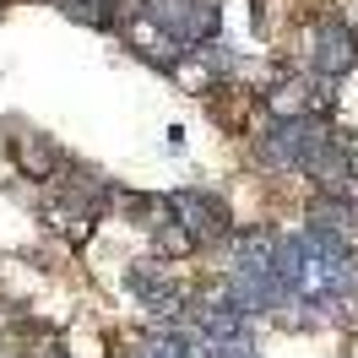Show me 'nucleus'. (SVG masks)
I'll use <instances>...</instances> for the list:
<instances>
[{"label":"nucleus","instance_id":"nucleus-1","mask_svg":"<svg viewBox=\"0 0 358 358\" xmlns=\"http://www.w3.org/2000/svg\"><path fill=\"white\" fill-rule=\"evenodd\" d=\"M131 22L157 33L169 49H206L223 33V0H131Z\"/></svg>","mask_w":358,"mask_h":358},{"label":"nucleus","instance_id":"nucleus-2","mask_svg":"<svg viewBox=\"0 0 358 358\" xmlns=\"http://www.w3.org/2000/svg\"><path fill=\"white\" fill-rule=\"evenodd\" d=\"M120 288L131 299L136 310H147L152 326H190V282L179 277L169 261H157V255H141L131 266L120 271Z\"/></svg>","mask_w":358,"mask_h":358},{"label":"nucleus","instance_id":"nucleus-3","mask_svg":"<svg viewBox=\"0 0 358 358\" xmlns=\"http://www.w3.org/2000/svg\"><path fill=\"white\" fill-rule=\"evenodd\" d=\"M304 71L336 87L358 71V22H348L336 6H320L304 22Z\"/></svg>","mask_w":358,"mask_h":358},{"label":"nucleus","instance_id":"nucleus-4","mask_svg":"<svg viewBox=\"0 0 358 358\" xmlns=\"http://www.w3.org/2000/svg\"><path fill=\"white\" fill-rule=\"evenodd\" d=\"M169 212H174L179 228H190V239L201 250H223L234 239V228H239L228 196L212 190V185H179V190H169Z\"/></svg>","mask_w":358,"mask_h":358},{"label":"nucleus","instance_id":"nucleus-5","mask_svg":"<svg viewBox=\"0 0 358 358\" xmlns=\"http://www.w3.org/2000/svg\"><path fill=\"white\" fill-rule=\"evenodd\" d=\"M0 152H6V163L17 169V179L38 185V190H49L55 179L66 174V163H71V152L60 147V141H55V136L38 131V125H22V120H6Z\"/></svg>","mask_w":358,"mask_h":358},{"label":"nucleus","instance_id":"nucleus-6","mask_svg":"<svg viewBox=\"0 0 358 358\" xmlns=\"http://www.w3.org/2000/svg\"><path fill=\"white\" fill-rule=\"evenodd\" d=\"M109 358H206V342L190 326H136L125 336H109Z\"/></svg>","mask_w":358,"mask_h":358},{"label":"nucleus","instance_id":"nucleus-7","mask_svg":"<svg viewBox=\"0 0 358 358\" xmlns=\"http://www.w3.org/2000/svg\"><path fill=\"white\" fill-rule=\"evenodd\" d=\"M60 17L82 22L87 33H125L131 22V0H49Z\"/></svg>","mask_w":358,"mask_h":358},{"label":"nucleus","instance_id":"nucleus-8","mask_svg":"<svg viewBox=\"0 0 358 358\" xmlns=\"http://www.w3.org/2000/svg\"><path fill=\"white\" fill-rule=\"evenodd\" d=\"M147 245H152V255H157V261H169V266H179V261H196V255H206V250L196 245V239H190V228H179L174 217H169L163 228H152V234H147Z\"/></svg>","mask_w":358,"mask_h":358},{"label":"nucleus","instance_id":"nucleus-9","mask_svg":"<svg viewBox=\"0 0 358 358\" xmlns=\"http://www.w3.org/2000/svg\"><path fill=\"white\" fill-rule=\"evenodd\" d=\"M0 358H33V353H27V342H17L11 331H0Z\"/></svg>","mask_w":358,"mask_h":358}]
</instances>
